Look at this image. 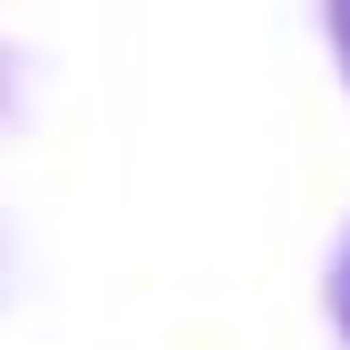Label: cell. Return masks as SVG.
<instances>
[{"label":"cell","instance_id":"obj_1","mask_svg":"<svg viewBox=\"0 0 350 350\" xmlns=\"http://www.w3.org/2000/svg\"><path fill=\"white\" fill-rule=\"evenodd\" d=\"M334 43H342V60H350V9H334Z\"/></svg>","mask_w":350,"mask_h":350},{"label":"cell","instance_id":"obj_2","mask_svg":"<svg viewBox=\"0 0 350 350\" xmlns=\"http://www.w3.org/2000/svg\"><path fill=\"white\" fill-rule=\"evenodd\" d=\"M342 325H350V256H342Z\"/></svg>","mask_w":350,"mask_h":350}]
</instances>
